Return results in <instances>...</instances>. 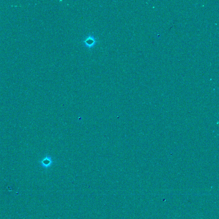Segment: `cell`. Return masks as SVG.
I'll use <instances>...</instances> for the list:
<instances>
[{"instance_id": "6da1fadb", "label": "cell", "mask_w": 219, "mask_h": 219, "mask_svg": "<svg viewBox=\"0 0 219 219\" xmlns=\"http://www.w3.org/2000/svg\"><path fill=\"white\" fill-rule=\"evenodd\" d=\"M41 166L43 168H47L49 167L53 164V161L51 156H47L41 161L40 163Z\"/></svg>"}]
</instances>
